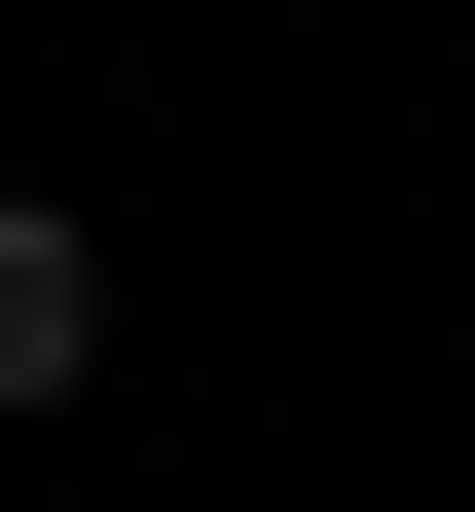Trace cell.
<instances>
[{
	"mask_svg": "<svg viewBox=\"0 0 475 512\" xmlns=\"http://www.w3.org/2000/svg\"><path fill=\"white\" fill-rule=\"evenodd\" d=\"M37 403H110V220H74V183H0V439H37Z\"/></svg>",
	"mask_w": 475,
	"mask_h": 512,
	"instance_id": "cell-1",
	"label": "cell"
}]
</instances>
